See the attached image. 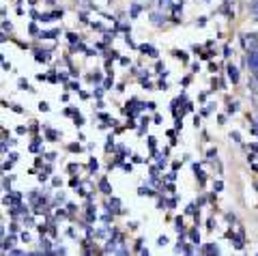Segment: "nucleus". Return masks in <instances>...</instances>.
<instances>
[{"instance_id":"nucleus-10","label":"nucleus","mask_w":258,"mask_h":256,"mask_svg":"<svg viewBox=\"0 0 258 256\" xmlns=\"http://www.w3.org/2000/svg\"><path fill=\"white\" fill-rule=\"evenodd\" d=\"M110 207H114V209H112V211H121V200H118V198H112Z\"/></svg>"},{"instance_id":"nucleus-15","label":"nucleus","mask_w":258,"mask_h":256,"mask_svg":"<svg viewBox=\"0 0 258 256\" xmlns=\"http://www.w3.org/2000/svg\"><path fill=\"white\" fill-rule=\"evenodd\" d=\"M39 110H41V112H47V110H50V106H47L45 101H41V103H39Z\"/></svg>"},{"instance_id":"nucleus-20","label":"nucleus","mask_w":258,"mask_h":256,"mask_svg":"<svg viewBox=\"0 0 258 256\" xmlns=\"http://www.w3.org/2000/svg\"><path fill=\"white\" fill-rule=\"evenodd\" d=\"M254 22H258V13H256V15H254Z\"/></svg>"},{"instance_id":"nucleus-19","label":"nucleus","mask_w":258,"mask_h":256,"mask_svg":"<svg viewBox=\"0 0 258 256\" xmlns=\"http://www.w3.org/2000/svg\"><path fill=\"white\" fill-rule=\"evenodd\" d=\"M236 106H239V103H230V106H228V112H236Z\"/></svg>"},{"instance_id":"nucleus-18","label":"nucleus","mask_w":258,"mask_h":256,"mask_svg":"<svg viewBox=\"0 0 258 256\" xmlns=\"http://www.w3.org/2000/svg\"><path fill=\"white\" fill-rule=\"evenodd\" d=\"M90 80H93V82H99L101 75H99V73H93V75H90Z\"/></svg>"},{"instance_id":"nucleus-13","label":"nucleus","mask_w":258,"mask_h":256,"mask_svg":"<svg viewBox=\"0 0 258 256\" xmlns=\"http://www.w3.org/2000/svg\"><path fill=\"white\" fill-rule=\"evenodd\" d=\"M41 248L45 250V252H52V250H50V241H47V239H41Z\"/></svg>"},{"instance_id":"nucleus-6","label":"nucleus","mask_w":258,"mask_h":256,"mask_svg":"<svg viewBox=\"0 0 258 256\" xmlns=\"http://www.w3.org/2000/svg\"><path fill=\"white\" fill-rule=\"evenodd\" d=\"M13 243H15V239H13V237L4 239V241H2V252H7V250L11 252V248H13Z\"/></svg>"},{"instance_id":"nucleus-5","label":"nucleus","mask_w":258,"mask_h":256,"mask_svg":"<svg viewBox=\"0 0 258 256\" xmlns=\"http://www.w3.org/2000/svg\"><path fill=\"white\" fill-rule=\"evenodd\" d=\"M99 189H101L104 194H108V196L112 194V187H110V183H108L106 179H101V181H99Z\"/></svg>"},{"instance_id":"nucleus-7","label":"nucleus","mask_w":258,"mask_h":256,"mask_svg":"<svg viewBox=\"0 0 258 256\" xmlns=\"http://www.w3.org/2000/svg\"><path fill=\"white\" fill-rule=\"evenodd\" d=\"M56 35H58V30H47V32H41L39 39H54Z\"/></svg>"},{"instance_id":"nucleus-11","label":"nucleus","mask_w":258,"mask_h":256,"mask_svg":"<svg viewBox=\"0 0 258 256\" xmlns=\"http://www.w3.org/2000/svg\"><path fill=\"white\" fill-rule=\"evenodd\" d=\"M204 252H207V254H217L219 248L217 246H207V248H204Z\"/></svg>"},{"instance_id":"nucleus-3","label":"nucleus","mask_w":258,"mask_h":256,"mask_svg":"<svg viewBox=\"0 0 258 256\" xmlns=\"http://www.w3.org/2000/svg\"><path fill=\"white\" fill-rule=\"evenodd\" d=\"M35 58H37L39 63H47V61H50V52H45V50H37V52H35Z\"/></svg>"},{"instance_id":"nucleus-12","label":"nucleus","mask_w":258,"mask_h":256,"mask_svg":"<svg viewBox=\"0 0 258 256\" xmlns=\"http://www.w3.org/2000/svg\"><path fill=\"white\" fill-rule=\"evenodd\" d=\"M174 56H176V58H181V61H183V63H187V54H185V52H181V50H176V52H174Z\"/></svg>"},{"instance_id":"nucleus-4","label":"nucleus","mask_w":258,"mask_h":256,"mask_svg":"<svg viewBox=\"0 0 258 256\" xmlns=\"http://www.w3.org/2000/svg\"><path fill=\"white\" fill-rule=\"evenodd\" d=\"M140 50L147 54V56H150V58H157V50H155L153 46H140Z\"/></svg>"},{"instance_id":"nucleus-9","label":"nucleus","mask_w":258,"mask_h":256,"mask_svg":"<svg viewBox=\"0 0 258 256\" xmlns=\"http://www.w3.org/2000/svg\"><path fill=\"white\" fill-rule=\"evenodd\" d=\"M138 194H140V196H153V189H150V187H140Z\"/></svg>"},{"instance_id":"nucleus-16","label":"nucleus","mask_w":258,"mask_h":256,"mask_svg":"<svg viewBox=\"0 0 258 256\" xmlns=\"http://www.w3.org/2000/svg\"><path fill=\"white\" fill-rule=\"evenodd\" d=\"M47 138H50V140H56V138H58V134H56V132H52V129H47Z\"/></svg>"},{"instance_id":"nucleus-1","label":"nucleus","mask_w":258,"mask_h":256,"mask_svg":"<svg viewBox=\"0 0 258 256\" xmlns=\"http://www.w3.org/2000/svg\"><path fill=\"white\" fill-rule=\"evenodd\" d=\"M247 65H250V69L254 73H258V50H252L247 54Z\"/></svg>"},{"instance_id":"nucleus-8","label":"nucleus","mask_w":258,"mask_h":256,"mask_svg":"<svg viewBox=\"0 0 258 256\" xmlns=\"http://www.w3.org/2000/svg\"><path fill=\"white\" fill-rule=\"evenodd\" d=\"M174 228H176V231H179L181 233V235H183V233H185V226H183V217H176V220H174Z\"/></svg>"},{"instance_id":"nucleus-2","label":"nucleus","mask_w":258,"mask_h":256,"mask_svg":"<svg viewBox=\"0 0 258 256\" xmlns=\"http://www.w3.org/2000/svg\"><path fill=\"white\" fill-rule=\"evenodd\" d=\"M226 71H228L230 82H233V84L239 82V71H236V67H233V65H228V69H226Z\"/></svg>"},{"instance_id":"nucleus-17","label":"nucleus","mask_w":258,"mask_h":256,"mask_svg":"<svg viewBox=\"0 0 258 256\" xmlns=\"http://www.w3.org/2000/svg\"><path fill=\"white\" fill-rule=\"evenodd\" d=\"M90 170H97V166H99V164H97V160H90Z\"/></svg>"},{"instance_id":"nucleus-14","label":"nucleus","mask_w":258,"mask_h":256,"mask_svg":"<svg viewBox=\"0 0 258 256\" xmlns=\"http://www.w3.org/2000/svg\"><path fill=\"white\" fill-rule=\"evenodd\" d=\"M138 13H140V4H133V7H131V18H136Z\"/></svg>"}]
</instances>
